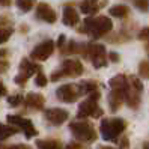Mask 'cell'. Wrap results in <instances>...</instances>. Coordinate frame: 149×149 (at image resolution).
I'll return each mask as SVG.
<instances>
[{
    "label": "cell",
    "instance_id": "17",
    "mask_svg": "<svg viewBox=\"0 0 149 149\" xmlns=\"http://www.w3.org/2000/svg\"><path fill=\"white\" fill-rule=\"evenodd\" d=\"M78 14L75 12V9H72V8H65L63 11V23L66 26H69V27H72V26H75L78 23Z\"/></svg>",
    "mask_w": 149,
    "mask_h": 149
},
{
    "label": "cell",
    "instance_id": "11",
    "mask_svg": "<svg viewBox=\"0 0 149 149\" xmlns=\"http://www.w3.org/2000/svg\"><path fill=\"white\" fill-rule=\"evenodd\" d=\"M36 17L39 20L45 21V23H54L56 21V12L50 8L47 3H39L36 8Z\"/></svg>",
    "mask_w": 149,
    "mask_h": 149
},
{
    "label": "cell",
    "instance_id": "36",
    "mask_svg": "<svg viewBox=\"0 0 149 149\" xmlns=\"http://www.w3.org/2000/svg\"><path fill=\"white\" fill-rule=\"evenodd\" d=\"M143 149H149V143H145L143 145Z\"/></svg>",
    "mask_w": 149,
    "mask_h": 149
},
{
    "label": "cell",
    "instance_id": "32",
    "mask_svg": "<svg viewBox=\"0 0 149 149\" xmlns=\"http://www.w3.org/2000/svg\"><path fill=\"white\" fill-rule=\"evenodd\" d=\"M63 42H65V36H63V35H60V36H59V41H57V45H59V47H62V45H63Z\"/></svg>",
    "mask_w": 149,
    "mask_h": 149
},
{
    "label": "cell",
    "instance_id": "20",
    "mask_svg": "<svg viewBox=\"0 0 149 149\" xmlns=\"http://www.w3.org/2000/svg\"><path fill=\"white\" fill-rule=\"evenodd\" d=\"M17 130L15 127H9V125H5V124H0V142L2 140H6L8 137H11L12 134L17 133Z\"/></svg>",
    "mask_w": 149,
    "mask_h": 149
},
{
    "label": "cell",
    "instance_id": "22",
    "mask_svg": "<svg viewBox=\"0 0 149 149\" xmlns=\"http://www.w3.org/2000/svg\"><path fill=\"white\" fill-rule=\"evenodd\" d=\"M110 14L113 17H125L128 14V8L127 6H122V5H118V6H113L111 9H110Z\"/></svg>",
    "mask_w": 149,
    "mask_h": 149
},
{
    "label": "cell",
    "instance_id": "28",
    "mask_svg": "<svg viewBox=\"0 0 149 149\" xmlns=\"http://www.w3.org/2000/svg\"><path fill=\"white\" fill-rule=\"evenodd\" d=\"M21 101H23V96L21 95H12V96L8 98V102H9V106H12V107H17Z\"/></svg>",
    "mask_w": 149,
    "mask_h": 149
},
{
    "label": "cell",
    "instance_id": "26",
    "mask_svg": "<svg viewBox=\"0 0 149 149\" xmlns=\"http://www.w3.org/2000/svg\"><path fill=\"white\" fill-rule=\"evenodd\" d=\"M130 81H131V87H133L134 91H137V92L143 91V84H142V81H140L137 77H130Z\"/></svg>",
    "mask_w": 149,
    "mask_h": 149
},
{
    "label": "cell",
    "instance_id": "16",
    "mask_svg": "<svg viewBox=\"0 0 149 149\" xmlns=\"http://www.w3.org/2000/svg\"><path fill=\"white\" fill-rule=\"evenodd\" d=\"M104 5V0H86L81 3V11L84 14H95Z\"/></svg>",
    "mask_w": 149,
    "mask_h": 149
},
{
    "label": "cell",
    "instance_id": "8",
    "mask_svg": "<svg viewBox=\"0 0 149 149\" xmlns=\"http://www.w3.org/2000/svg\"><path fill=\"white\" fill-rule=\"evenodd\" d=\"M53 50H54V42L53 41H44L39 45L35 47V50L32 51L30 56L35 60H47L51 56V53H53Z\"/></svg>",
    "mask_w": 149,
    "mask_h": 149
},
{
    "label": "cell",
    "instance_id": "27",
    "mask_svg": "<svg viewBox=\"0 0 149 149\" xmlns=\"http://www.w3.org/2000/svg\"><path fill=\"white\" fill-rule=\"evenodd\" d=\"M134 6L140 11H148L149 9V0H134Z\"/></svg>",
    "mask_w": 149,
    "mask_h": 149
},
{
    "label": "cell",
    "instance_id": "3",
    "mask_svg": "<svg viewBox=\"0 0 149 149\" xmlns=\"http://www.w3.org/2000/svg\"><path fill=\"white\" fill-rule=\"evenodd\" d=\"M100 98V92H93L89 95V98H86L78 107V118H87V116H93V118H100L102 116V110L98 107V101Z\"/></svg>",
    "mask_w": 149,
    "mask_h": 149
},
{
    "label": "cell",
    "instance_id": "1",
    "mask_svg": "<svg viewBox=\"0 0 149 149\" xmlns=\"http://www.w3.org/2000/svg\"><path fill=\"white\" fill-rule=\"evenodd\" d=\"M125 128V120L120 118L115 119H104L100 125V133L104 140L107 142H116L118 137Z\"/></svg>",
    "mask_w": 149,
    "mask_h": 149
},
{
    "label": "cell",
    "instance_id": "13",
    "mask_svg": "<svg viewBox=\"0 0 149 149\" xmlns=\"http://www.w3.org/2000/svg\"><path fill=\"white\" fill-rule=\"evenodd\" d=\"M110 89H111V91H116V92H124V93H127V91L130 89V86L127 84V78L122 75V74L113 77L111 80H110Z\"/></svg>",
    "mask_w": 149,
    "mask_h": 149
},
{
    "label": "cell",
    "instance_id": "37",
    "mask_svg": "<svg viewBox=\"0 0 149 149\" xmlns=\"http://www.w3.org/2000/svg\"><path fill=\"white\" fill-rule=\"evenodd\" d=\"M101 149H111V148H101Z\"/></svg>",
    "mask_w": 149,
    "mask_h": 149
},
{
    "label": "cell",
    "instance_id": "10",
    "mask_svg": "<svg viewBox=\"0 0 149 149\" xmlns=\"http://www.w3.org/2000/svg\"><path fill=\"white\" fill-rule=\"evenodd\" d=\"M60 71L63 72V75H68V77H77L83 74V65L81 62H78V60H74V59H68L62 63V68H60Z\"/></svg>",
    "mask_w": 149,
    "mask_h": 149
},
{
    "label": "cell",
    "instance_id": "34",
    "mask_svg": "<svg viewBox=\"0 0 149 149\" xmlns=\"http://www.w3.org/2000/svg\"><path fill=\"white\" fill-rule=\"evenodd\" d=\"M0 3L3 6H8V5H11V0H0Z\"/></svg>",
    "mask_w": 149,
    "mask_h": 149
},
{
    "label": "cell",
    "instance_id": "15",
    "mask_svg": "<svg viewBox=\"0 0 149 149\" xmlns=\"http://www.w3.org/2000/svg\"><path fill=\"white\" fill-rule=\"evenodd\" d=\"M125 100V93L124 92H116V91H111L109 95V106L111 109V111H116L120 106H122V101Z\"/></svg>",
    "mask_w": 149,
    "mask_h": 149
},
{
    "label": "cell",
    "instance_id": "19",
    "mask_svg": "<svg viewBox=\"0 0 149 149\" xmlns=\"http://www.w3.org/2000/svg\"><path fill=\"white\" fill-rule=\"evenodd\" d=\"M96 86L98 84H96L95 81H83V83L78 84V89H80L81 95H91L93 92H98L96 91Z\"/></svg>",
    "mask_w": 149,
    "mask_h": 149
},
{
    "label": "cell",
    "instance_id": "12",
    "mask_svg": "<svg viewBox=\"0 0 149 149\" xmlns=\"http://www.w3.org/2000/svg\"><path fill=\"white\" fill-rule=\"evenodd\" d=\"M44 102H45V100H44V96L41 93H33L30 92L27 96H26V106L33 109V110H39L44 107Z\"/></svg>",
    "mask_w": 149,
    "mask_h": 149
},
{
    "label": "cell",
    "instance_id": "31",
    "mask_svg": "<svg viewBox=\"0 0 149 149\" xmlns=\"http://www.w3.org/2000/svg\"><path fill=\"white\" fill-rule=\"evenodd\" d=\"M109 59L111 60V62H118V60H119V54H116V53H110V54H109Z\"/></svg>",
    "mask_w": 149,
    "mask_h": 149
},
{
    "label": "cell",
    "instance_id": "5",
    "mask_svg": "<svg viewBox=\"0 0 149 149\" xmlns=\"http://www.w3.org/2000/svg\"><path fill=\"white\" fill-rule=\"evenodd\" d=\"M56 95L63 102H74L81 93L78 89V84H63L56 91Z\"/></svg>",
    "mask_w": 149,
    "mask_h": 149
},
{
    "label": "cell",
    "instance_id": "30",
    "mask_svg": "<svg viewBox=\"0 0 149 149\" xmlns=\"http://www.w3.org/2000/svg\"><path fill=\"white\" fill-rule=\"evenodd\" d=\"M6 95V86L3 84V81L0 80V96H5Z\"/></svg>",
    "mask_w": 149,
    "mask_h": 149
},
{
    "label": "cell",
    "instance_id": "2",
    "mask_svg": "<svg viewBox=\"0 0 149 149\" xmlns=\"http://www.w3.org/2000/svg\"><path fill=\"white\" fill-rule=\"evenodd\" d=\"M111 21L107 17H98V18H87L84 21V30L92 38H100L102 35L111 30Z\"/></svg>",
    "mask_w": 149,
    "mask_h": 149
},
{
    "label": "cell",
    "instance_id": "23",
    "mask_svg": "<svg viewBox=\"0 0 149 149\" xmlns=\"http://www.w3.org/2000/svg\"><path fill=\"white\" fill-rule=\"evenodd\" d=\"M15 5L20 8V9L23 12H27L32 9V6H33V0H17Z\"/></svg>",
    "mask_w": 149,
    "mask_h": 149
},
{
    "label": "cell",
    "instance_id": "4",
    "mask_svg": "<svg viewBox=\"0 0 149 149\" xmlns=\"http://www.w3.org/2000/svg\"><path fill=\"white\" fill-rule=\"evenodd\" d=\"M71 131L74 133L75 139L81 140V142H93L96 139V133L93 127L89 124V122H72L71 125H69Z\"/></svg>",
    "mask_w": 149,
    "mask_h": 149
},
{
    "label": "cell",
    "instance_id": "24",
    "mask_svg": "<svg viewBox=\"0 0 149 149\" xmlns=\"http://www.w3.org/2000/svg\"><path fill=\"white\" fill-rule=\"evenodd\" d=\"M139 74L143 78H149V60H143L139 66Z\"/></svg>",
    "mask_w": 149,
    "mask_h": 149
},
{
    "label": "cell",
    "instance_id": "25",
    "mask_svg": "<svg viewBox=\"0 0 149 149\" xmlns=\"http://www.w3.org/2000/svg\"><path fill=\"white\" fill-rule=\"evenodd\" d=\"M11 35H12V29H9V27H2L0 29V44H5L8 39L11 38Z\"/></svg>",
    "mask_w": 149,
    "mask_h": 149
},
{
    "label": "cell",
    "instance_id": "7",
    "mask_svg": "<svg viewBox=\"0 0 149 149\" xmlns=\"http://www.w3.org/2000/svg\"><path fill=\"white\" fill-rule=\"evenodd\" d=\"M89 56L93 62L95 68H102L107 65V59H106V47L101 44H95V45L89 47Z\"/></svg>",
    "mask_w": 149,
    "mask_h": 149
},
{
    "label": "cell",
    "instance_id": "21",
    "mask_svg": "<svg viewBox=\"0 0 149 149\" xmlns=\"http://www.w3.org/2000/svg\"><path fill=\"white\" fill-rule=\"evenodd\" d=\"M125 100H127V104L130 107H139V104H140V98L137 95H134L133 92H131L130 89L127 91V93H125Z\"/></svg>",
    "mask_w": 149,
    "mask_h": 149
},
{
    "label": "cell",
    "instance_id": "9",
    "mask_svg": "<svg viewBox=\"0 0 149 149\" xmlns=\"http://www.w3.org/2000/svg\"><path fill=\"white\" fill-rule=\"evenodd\" d=\"M45 118H47V120L50 122L51 125H62L63 122L69 118V113L66 110H63V109L54 107V109L45 110Z\"/></svg>",
    "mask_w": 149,
    "mask_h": 149
},
{
    "label": "cell",
    "instance_id": "6",
    "mask_svg": "<svg viewBox=\"0 0 149 149\" xmlns=\"http://www.w3.org/2000/svg\"><path fill=\"white\" fill-rule=\"evenodd\" d=\"M8 122H11L12 125L20 127V128L23 130L24 136L27 137V139H32L33 136L38 134V131L35 130L32 120H29V119H24V118H21V116H15V115H9V116H8Z\"/></svg>",
    "mask_w": 149,
    "mask_h": 149
},
{
    "label": "cell",
    "instance_id": "35",
    "mask_svg": "<svg viewBox=\"0 0 149 149\" xmlns=\"http://www.w3.org/2000/svg\"><path fill=\"white\" fill-rule=\"evenodd\" d=\"M6 149H21V146H11V148H6Z\"/></svg>",
    "mask_w": 149,
    "mask_h": 149
},
{
    "label": "cell",
    "instance_id": "14",
    "mask_svg": "<svg viewBox=\"0 0 149 149\" xmlns=\"http://www.w3.org/2000/svg\"><path fill=\"white\" fill-rule=\"evenodd\" d=\"M36 71H39V66L32 63L29 59H23L21 63H20V75H23L24 78H29L32 77Z\"/></svg>",
    "mask_w": 149,
    "mask_h": 149
},
{
    "label": "cell",
    "instance_id": "18",
    "mask_svg": "<svg viewBox=\"0 0 149 149\" xmlns=\"http://www.w3.org/2000/svg\"><path fill=\"white\" fill-rule=\"evenodd\" d=\"M36 146L38 149H62V143L57 140H38Z\"/></svg>",
    "mask_w": 149,
    "mask_h": 149
},
{
    "label": "cell",
    "instance_id": "33",
    "mask_svg": "<svg viewBox=\"0 0 149 149\" xmlns=\"http://www.w3.org/2000/svg\"><path fill=\"white\" fill-rule=\"evenodd\" d=\"M78 148H80V145H78V143H69L68 145V149H78Z\"/></svg>",
    "mask_w": 149,
    "mask_h": 149
},
{
    "label": "cell",
    "instance_id": "29",
    "mask_svg": "<svg viewBox=\"0 0 149 149\" xmlns=\"http://www.w3.org/2000/svg\"><path fill=\"white\" fill-rule=\"evenodd\" d=\"M35 83H36V86H41V87L47 86V77L44 75L42 72H39V74L36 75V78H35Z\"/></svg>",
    "mask_w": 149,
    "mask_h": 149
}]
</instances>
